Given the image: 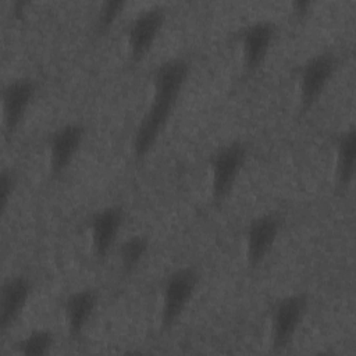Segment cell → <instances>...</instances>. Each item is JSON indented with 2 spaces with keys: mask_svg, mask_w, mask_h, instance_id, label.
<instances>
[{
  "mask_svg": "<svg viewBox=\"0 0 356 356\" xmlns=\"http://www.w3.org/2000/svg\"><path fill=\"white\" fill-rule=\"evenodd\" d=\"M189 72L191 61L184 56L170 57L154 67L152 97L132 136L135 159L146 157L157 143L188 82Z\"/></svg>",
  "mask_w": 356,
  "mask_h": 356,
  "instance_id": "obj_1",
  "label": "cell"
},
{
  "mask_svg": "<svg viewBox=\"0 0 356 356\" xmlns=\"http://www.w3.org/2000/svg\"><path fill=\"white\" fill-rule=\"evenodd\" d=\"M200 282L196 267L182 266L165 275L160 293V331L168 332L182 317Z\"/></svg>",
  "mask_w": 356,
  "mask_h": 356,
  "instance_id": "obj_2",
  "label": "cell"
},
{
  "mask_svg": "<svg viewBox=\"0 0 356 356\" xmlns=\"http://www.w3.org/2000/svg\"><path fill=\"white\" fill-rule=\"evenodd\" d=\"M248 159L243 140H229L217 147L209 160L210 197L214 206L222 204L231 195Z\"/></svg>",
  "mask_w": 356,
  "mask_h": 356,
  "instance_id": "obj_3",
  "label": "cell"
},
{
  "mask_svg": "<svg viewBox=\"0 0 356 356\" xmlns=\"http://www.w3.org/2000/svg\"><path fill=\"white\" fill-rule=\"evenodd\" d=\"M339 65L335 51L324 50L310 56L296 70L299 113L310 111L332 81Z\"/></svg>",
  "mask_w": 356,
  "mask_h": 356,
  "instance_id": "obj_4",
  "label": "cell"
},
{
  "mask_svg": "<svg viewBox=\"0 0 356 356\" xmlns=\"http://www.w3.org/2000/svg\"><path fill=\"white\" fill-rule=\"evenodd\" d=\"M307 309L309 298L303 292L288 293L277 299L270 313V346L273 352H282L292 343Z\"/></svg>",
  "mask_w": 356,
  "mask_h": 356,
  "instance_id": "obj_5",
  "label": "cell"
},
{
  "mask_svg": "<svg viewBox=\"0 0 356 356\" xmlns=\"http://www.w3.org/2000/svg\"><path fill=\"white\" fill-rule=\"evenodd\" d=\"M284 227V218L277 211H266L253 217L245 228V257L248 267L259 268L270 256Z\"/></svg>",
  "mask_w": 356,
  "mask_h": 356,
  "instance_id": "obj_6",
  "label": "cell"
},
{
  "mask_svg": "<svg viewBox=\"0 0 356 356\" xmlns=\"http://www.w3.org/2000/svg\"><path fill=\"white\" fill-rule=\"evenodd\" d=\"M165 10L160 6L140 10L128 24L125 32L127 51L132 64L140 63L153 49L164 24Z\"/></svg>",
  "mask_w": 356,
  "mask_h": 356,
  "instance_id": "obj_7",
  "label": "cell"
},
{
  "mask_svg": "<svg viewBox=\"0 0 356 356\" xmlns=\"http://www.w3.org/2000/svg\"><path fill=\"white\" fill-rule=\"evenodd\" d=\"M277 25L270 19L252 21L238 31L236 39L245 74H254L264 64L277 39Z\"/></svg>",
  "mask_w": 356,
  "mask_h": 356,
  "instance_id": "obj_8",
  "label": "cell"
},
{
  "mask_svg": "<svg viewBox=\"0 0 356 356\" xmlns=\"http://www.w3.org/2000/svg\"><path fill=\"white\" fill-rule=\"evenodd\" d=\"M86 135V128L82 122H65L53 129L46 140L49 172L53 178L63 175L76 153L79 152Z\"/></svg>",
  "mask_w": 356,
  "mask_h": 356,
  "instance_id": "obj_9",
  "label": "cell"
},
{
  "mask_svg": "<svg viewBox=\"0 0 356 356\" xmlns=\"http://www.w3.org/2000/svg\"><path fill=\"white\" fill-rule=\"evenodd\" d=\"M38 92V83L31 76L10 79L1 90L3 127L7 138L13 136L25 120Z\"/></svg>",
  "mask_w": 356,
  "mask_h": 356,
  "instance_id": "obj_10",
  "label": "cell"
},
{
  "mask_svg": "<svg viewBox=\"0 0 356 356\" xmlns=\"http://www.w3.org/2000/svg\"><path fill=\"white\" fill-rule=\"evenodd\" d=\"M125 221V210L120 204H108L93 211L88 220L90 245L97 260H104L114 249Z\"/></svg>",
  "mask_w": 356,
  "mask_h": 356,
  "instance_id": "obj_11",
  "label": "cell"
},
{
  "mask_svg": "<svg viewBox=\"0 0 356 356\" xmlns=\"http://www.w3.org/2000/svg\"><path fill=\"white\" fill-rule=\"evenodd\" d=\"M33 293V282L28 275L7 277L0 289V331L4 335L21 317Z\"/></svg>",
  "mask_w": 356,
  "mask_h": 356,
  "instance_id": "obj_12",
  "label": "cell"
},
{
  "mask_svg": "<svg viewBox=\"0 0 356 356\" xmlns=\"http://www.w3.org/2000/svg\"><path fill=\"white\" fill-rule=\"evenodd\" d=\"M99 306V292L93 288H79L70 292L63 303L64 321L72 339H79L92 321Z\"/></svg>",
  "mask_w": 356,
  "mask_h": 356,
  "instance_id": "obj_13",
  "label": "cell"
},
{
  "mask_svg": "<svg viewBox=\"0 0 356 356\" xmlns=\"http://www.w3.org/2000/svg\"><path fill=\"white\" fill-rule=\"evenodd\" d=\"M335 149V186L341 192H346L355 177L356 157V131L353 127L339 132L334 140Z\"/></svg>",
  "mask_w": 356,
  "mask_h": 356,
  "instance_id": "obj_14",
  "label": "cell"
},
{
  "mask_svg": "<svg viewBox=\"0 0 356 356\" xmlns=\"http://www.w3.org/2000/svg\"><path fill=\"white\" fill-rule=\"evenodd\" d=\"M149 246V239L145 235L135 234L125 238L117 249L118 263L122 273L132 274L147 256Z\"/></svg>",
  "mask_w": 356,
  "mask_h": 356,
  "instance_id": "obj_15",
  "label": "cell"
},
{
  "mask_svg": "<svg viewBox=\"0 0 356 356\" xmlns=\"http://www.w3.org/2000/svg\"><path fill=\"white\" fill-rule=\"evenodd\" d=\"M56 337L49 328H35L15 342V350L25 356H42L50 353Z\"/></svg>",
  "mask_w": 356,
  "mask_h": 356,
  "instance_id": "obj_16",
  "label": "cell"
},
{
  "mask_svg": "<svg viewBox=\"0 0 356 356\" xmlns=\"http://www.w3.org/2000/svg\"><path fill=\"white\" fill-rule=\"evenodd\" d=\"M125 6H127L125 1H120V0L103 1L96 13V19H95L97 32L108 31L113 26V24L117 21V18L121 15Z\"/></svg>",
  "mask_w": 356,
  "mask_h": 356,
  "instance_id": "obj_17",
  "label": "cell"
},
{
  "mask_svg": "<svg viewBox=\"0 0 356 356\" xmlns=\"http://www.w3.org/2000/svg\"><path fill=\"white\" fill-rule=\"evenodd\" d=\"M17 172L11 167H3L0 172V204L4 213L11 202V197L17 188Z\"/></svg>",
  "mask_w": 356,
  "mask_h": 356,
  "instance_id": "obj_18",
  "label": "cell"
},
{
  "mask_svg": "<svg viewBox=\"0 0 356 356\" xmlns=\"http://www.w3.org/2000/svg\"><path fill=\"white\" fill-rule=\"evenodd\" d=\"M292 13L298 17H303L309 13V8L312 7V1H302V0H298V1H293L292 4Z\"/></svg>",
  "mask_w": 356,
  "mask_h": 356,
  "instance_id": "obj_19",
  "label": "cell"
}]
</instances>
